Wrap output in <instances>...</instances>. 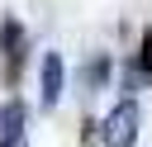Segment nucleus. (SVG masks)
<instances>
[{"mask_svg":"<svg viewBox=\"0 0 152 147\" xmlns=\"http://www.w3.org/2000/svg\"><path fill=\"white\" fill-rule=\"evenodd\" d=\"M138 128H142V109H138L133 100H124V104H114V109L104 114V123H100V142H104V147H133Z\"/></svg>","mask_w":152,"mask_h":147,"instance_id":"1","label":"nucleus"},{"mask_svg":"<svg viewBox=\"0 0 152 147\" xmlns=\"http://www.w3.org/2000/svg\"><path fill=\"white\" fill-rule=\"evenodd\" d=\"M24 52H28L24 28H19L14 19H5V24H0V62H5V85H14V81H19V71H24Z\"/></svg>","mask_w":152,"mask_h":147,"instance_id":"2","label":"nucleus"},{"mask_svg":"<svg viewBox=\"0 0 152 147\" xmlns=\"http://www.w3.org/2000/svg\"><path fill=\"white\" fill-rule=\"evenodd\" d=\"M62 81H66V71H62V52H48V57H43V109H57V100H62Z\"/></svg>","mask_w":152,"mask_h":147,"instance_id":"3","label":"nucleus"},{"mask_svg":"<svg viewBox=\"0 0 152 147\" xmlns=\"http://www.w3.org/2000/svg\"><path fill=\"white\" fill-rule=\"evenodd\" d=\"M24 123H28L24 104H0V147H14L19 133H24Z\"/></svg>","mask_w":152,"mask_h":147,"instance_id":"4","label":"nucleus"},{"mask_svg":"<svg viewBox=\"0 0 152 147\" xmlns=\"http://www.w3.org/2000/svg\"><path fill=\"white\" fill-rule=\"evenodd\" d=\"M147 76H152V28L142 33V52H138V62H133V71H128V90H138Z\"/></svg>","mask_w":152,"mask_h":147,"instance_id":"5","label":"nucleus"}]
</instances>
